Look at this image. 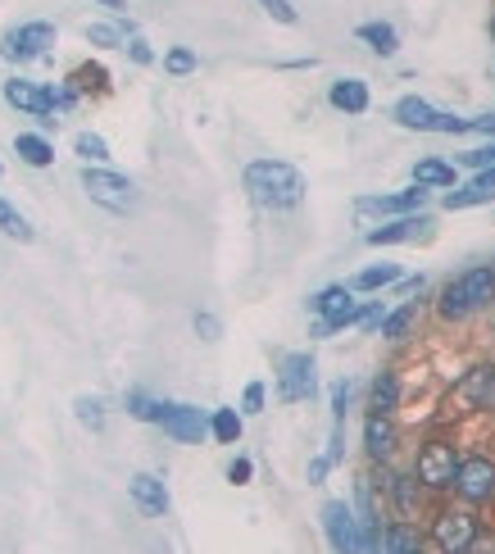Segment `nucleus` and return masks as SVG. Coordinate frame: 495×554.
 Masks as SVG:
<instances>
[{
	"label": "nucleus",
	"instance_id": "dca6fc26",
	"mask_svg": "<svg viewBox=\"0 0 495 554\" xmlns=\"http://www.w3.org/2000/svg\"><path fill=\"white\" fill-rule=\"evenodd\" d=\"M427 228H432V218L405 214V218H391V223H382V228L364 232V241L368 246H400V241H414L418 232H427Z\"/></svg>",
	"mask_w": 495,
	"mask_h": 554
},
{
	"label": "nucleus",
	"instance_id": "f257e3e1",
	"mask_svg": "<svg viewBox=\"0 0 495 554\" xmlns=\"http://www.w3.org/2000/svg\"><path fill=\"white\" fill-rule=\"evenodd\" d=\"M241 182H246V196L264 209H296L305 200V173L287 159H250Z\"/></svg>",
	"mask_w": 495,
	"mask_h": 554
},
{
	"label": "nucleus",
	"instance_id": "6ab92c4d",
	"mask_svg": "<svg viewBox=\"0 0 495 554\" xmlns=\"http://www.w3.org/2000/svg\"><path fill=\"white\" fill-rule=\"evenodd\" d=\"M400 277H405V268H400V264H391V259H382V264H368V268H359V273H355V282H350V287H355V291H364V296H377V291L396 287Z\"/></svg>",
	"mask_w": 495,
	"mask_h": 554
},
{
	"label": "nucleus",
	"instance_id": "7ed1b4c3",
	"mask_svg": "<svg viewBox=\"0 0 495 554\" xmlns=\"http://www.w3.org/2000/svg\"><path fill=\"white\" fill-rule=\"evenodd\" d=\"M82 191H87L100 209H109V214H132V209H137V182H132L128 173L109 169V164H91V169L82 173Z\"/></svg>",
	"mask_w": 495,
	"mask_h": 554
},
{
	"label": "nucleus",
	"instance_id": "2f4dec72",
	"mask_svg": "<svg viewBox=\"0 0 495 554\" xmlns=\"http://www.w3.org/2000/svg\"><path fill=\"white\" fill-rule=\"evenodd\" d=\"M418 486H423L418 477H391L387 491H391V505H396L400 514H414V505H418Z\"/></svg>",
	"mask_w": 495,
	"mask_h": 554
},
{
	"label": "nucleus",
	"instance_id": "e433bc0d",
	"mask_svg": "<svg viewBox=\"0 0 495 554\" xmlns=\"http://www.w3.org/2000/svg\"><path fill=\"white\" fill-rule=\"evenodd\" d=\"M128 60H132V64H155V50H150V41L141 37V32L128 41Z\"/></svg>",
	"mask_w": 495,
	"mask_h": 554
},
{
	"label": "nucleus",
	"instance_id": "0eeeda50",
	"mask_svg": "<svg viewBox=\"0 0 495 554\" xmlns=\"http://www.w3.org/2000/svg\"><path fill=\"white\" fill-rule=\"evenodd\" d=\"M318 391V364L309 350H296V355H282L278 364V396L287 400V405H300V400H309Z\"/></svg>",
	"mask_w": 495,
	"mask_h": 554
},
{
	"label": "nucleus",
	"instance_id": "6e6552de",
	"mask_svg": "<svg viewBox=\"0 0 495 554\" xmlns=\"http://www.w3.org/2000/svg\"><path fill=\"white\" fill-rule=\"evenodd\" d=\"M455 495L464 505H486L495 495V464L486 455H464L455 473Z\"/></svg>",
	"mask_w": 495,
	"mask_h": 554
},
{
	"label": "nucleus",
	"instance_id": "37998d69",
	"mask_svg": "<svg viewBox=\"0 0 495 554\" xmlns=\"http://www.w3.org/2000/svg\"><path fill=\"white\" fill-rule=\"evenodd\" d=\"M473 128H477V132H486V137H495V109H491V114H477Z\"/></svg>",
	"mask_w": 495,
	"mask_h": 554
},
{
	"label": "nucleus",
	"instance_id": "b1692460",
	"mask_svg": "<svg viewBox=\"0 0 495 554\" xmlns=\"http://www.w3.org/2000/svg\"><path fill=\"white\" fill-rule=\"evenodd\" d=\"M164 405H169V400L150 396L146 386H132L128 396H123V409H128V418H137V423H159V418H164Z\"/></svg>",
	"mask_w": 495,
	"mask_h": 554
},
{
	"label": "nucleus",
	"instance_id": "423d86ee",
	"mask_svg": "<svg viewBox=\"0 0 495 554\" xmlns=\"http://www.w3.org/2000/svg\"><path fill=\"white\" fill-rule=\"evenodd\" d=\"M459 473V450L450 441H427L414 459V477L423 482V491H455Z\"/></svg>",
	"mask_w": 495,
	"mask_h": 554
},
{
	"label": "nucleus",
	"instance_id": "4be33fe9",
	"mask_svg": "<svg viewBox=\"0 0 495 554\" xmlns=\"http://www.w3.org/2000/svg\"><path fill=\"white\" fill-rule=\"evenodd\" d=\"M396 405H400V377L391 373V368H382V373L373 377V386H368V409L396 414Z\"/></svg>",
	"mask_w": 495,
	"mask_h": 554
},
{
	"label": "nucleus",
	"instance_id": "39448f33",
	"mask_svg": "<svg viewBox=\"0 0 495 554\" xmlns=\"http://www.w3.org/2000/svg\"><path fill=\"white\" fill-rule=\"evenodd\" d=\"M391 114H396V123L409 128V132H450V137L473 132V119H459V114H446V109H432L423 96H400Z\"/></svg>",
	"mask_w": 495,
	"mask_h": 554
},
{
	"label": "nucleus",
	"instance_id": "4c0bfd02",
	"mask_svg": "<svg viewBox=\"0 0 495 554\" xmlns=\"http://www.w3.org/2000/svg\"><path fill=\"white\" fill-rule=\"evenodd\" d=\"M250 477H255V464H250L246 455H241V459H232V464H228V482H232V486H246Z\"/></svg>",
	"mask_w": 495,
	"mask_h": 554
},
{
	"label": "nucleus",
	"instance_id": "20e7f679",
	"mask_svg": "<svg viewBox=\"0 0 495 554\" xmlns=\"http://www.w3.org/2000/svg\"><path fill=\"white\" fill-rule=\"evenodd\" d=\"M55 41H60V28H55V23L28 19V23H19V28H10L5 37H0V55H5L10 64H32V60H41V55H50Z\"/></svg>",
	"mask_w": 495,
	"mask_h": 554
},
{
	"label": "nucleus",
	"instance_id": "c756f323",
	"mask_svg": "<svg viewBox=\"0 0 495 554\" xmlns=\"http://www.w3.org/2000/svg\"><path fill=\"white\" fill-rule=\"evenodd\" d=\"M0 232H5V237H14V241H32V223L5 196H0Z\"/></svg>",
	"mask_w": 495,
	"mask_h": 554
},
{
	"label": "nucleus",
	"instance_id": "c03bdc74",
	"mask_svg": "<svg viewBox=\"0 0 495 554\" xmlns=\"http://www.w3.org/2000/svg\"><path fill=\"white\" fill-rule=\"evenodd\" d=\"M96 5H105V10H114V14H128V0H96Z\"/></svg>",
	"mask_w": 495,
	"mask_h": 554
},
{
	"label": "nucleus",
	"instance_id": "1a4fd4ad",
	"mask_svg": "<svg viewBox=\"0 0 495 554\" xmlns=\"http://www.w3.org/2000/svg\"><path fill=\"white\" fill-rule=\"evenodd\" d=\"M477 518L468 509H450V514H436L432 523V545L446 554H459V550H473L477 545Z\"/></svg>",
	"mask_w": 495,
	"mask_h": 554
},
{
	"label": "nucleus",
	"instance_id": "ea45409f",
	"mask_svg": "<svg viewBox=\"0 0 495 554\" xmlns=\"http://www.w3.org/2000/svg\"><path fill=\"white\" fill-rule=\"evenodd\" d=\"M387 314H391L387 305H377V300H368V309H364V318H359V327H364V332H377Z\"/></svg>",
	"mask_w": 495,
	"mask_h": 554
},
{
	"label": "nucleus",
	"instance_id": "7c9ffc66",
	"mask_svg": "<svg viewBox=\"0 0 495 554\" xmlns=\"http://www.w3.org/2000/svg\"><path fill=\"white\" fill-rule=\"evenodd\" d=\"M73 414H78V423L87 427V432H105V400L78 396V400H73Z\"/></svg>",
	"mask_w": 495,
	"mask_h": 554
},
{
	"label": "nucleus",
	"instance_id": "a878e982",
	"mask_svg": "<svg viewBox=\"0 0 495 554\" xmlns=\"http://www.w3.org/2000/svg\"><path fill=\"white\" fill-rule=\"evenodd\" d=\"M241 427H246V423H241V409L223 405V409H214V414H209V432H214L218 446H237V441H241Z\"/></svg>",
	"mask_w": 495,
	"mask_h": 554
},
{
	"label": "nucleus",
	"instance_id": "cd10ccee",
	"mask_svg": "<svg viewBox=\"0 0 495 554\" xmlns=\"http://www.w3.org/2000/svg\"><path fill=\"white\" fill-rule=\"evenodd\" d=\"M73 155L78 159H87V164H109V141L105 137H96V132H78V137H73Z\"/></svg>",
	"mask_w": 495,
	"mask_h": 554
},
{
	"label": "nucleus",
	"instance_id": "49530a36",
	"mask_svg": "<svg viewBox=\"0 0 495 554\" xmlns=\"http://www.w3.org/2000/svg\"><path fill=\"white\" fill-rule=\"evenodd\" d=\"M0 173H5V164H0Z\"/></svg>",
	"mask_w": 495,
	"mask_h": 554
},
{
	"label": "nucleus",
	"instance_id": "4468645a",
	"mask_svg": "<svg viewBox=\"0 0 495 554\" xmlns=\"http://www.w3.org/2000/svg\"><path fill=\"white\" fill-rule=\"evenodd\" d=\"M327 105L337 109V114L359 119V114H368V105H373V91H368L364 78H337L327 87Z\"/></svg>",
	"mask_w": 495,
	"mask_h": 554
},
{
	"label": "nucleus",
	"instance_id": "f03ea898",
	"mask_svg": "<svg viewBox=\"0 0 495 554\" xmlns=\"http://www.w3.org/2000/svg\"><path fill=\"white\" fill-rule=\"evenodd\" d=\"M495 305V264H477V268H464V273H455L441 287V296H436V314L450 318V323H459V318H473L477 309Z\"/></svg>",
	"mask_w": 495,
	"mask_h": 554
},
{
	"label": "nucleus",
	"instance_id": "9d476101",
	"mask_svg": "<svg viewBox=\"0 0 495 554\" xmlns=\"http://www.w3.org/2000/svg\"><path fill=\"white\" fill-rule=\"evenodd\" d=\"M159 427L173 436V441H182V446H200V441H209V414L196 405H178V400H169L164 405V418H159Z\"/></svg>",
	"mask_w": 495,
	"mask_h": 554
},
{
	"label": "nucleus",
	"instance_id": "58836bf2",
	"mask_svg": "<svg viewBox=\"0 0 495 554\" xmlns=\"http://www.w3.org/2000/svg\"><path fill=\"white\" fill-rule=\"evenodd\" d=\"M346 400H350V382L332 386V423H346Z\"/></svg>",
	"mask_w": 495,
	"mask_h": 554
},
{
	"label": "nucleus",
	"instance_id": "72a5a7b5",
	"mask_svg": "<svg viewBox=\"0 0 495 554\" xmlns=\"http://www.w3.org/2000/svg\"><path fill=\"white\" fill-rule=\"evenodd\" d=\"M255 5H259V10H264L273 23H282V28H291V23L300 19V14H296V5H291V0H255Z\"/></svg>",
	"mask_w": 495,
	"mask_h": 554
},
{
	"label": "nucleus",
	"instance_id": "c85d7f7f",
	"mask_svg": "<svg viewBox=\"0 0 495 554\" xmlns=\"http://www.w3.org/2000/svg\"><path fill=\"white\" fill-rule=\"evenodd\" d=\"M196 50L191 46H169L164 50V73H169V78H191V73H196Z\"/></svg>",
	"mask_w": 495,
	"mask_h": 554
},
{
	"label": "nucleus",
	"instance_id": "79ce46f5",
	"mask_svg": "<svg viewBox=\"0 0 495 554\" xmlns=\"http://www.w3.org/2000/svg\"><path fill=\"white\" fill-rule=\"evenodd\" d=\"M396 287H400V296H418V291H423V273H414V277H400Z\"/></svg>",
	"mask_w": 495,
	"mask_h": 554
},
{
	"label": "nucleus",
	"instance_id": "ddd939ff",
	"mask_svg": "<svg viewBox=\"0 0 495 554\" xmlns=\"http://www.w3.org/2000/svg\"><path fill=\"white\" fill-rule=\"evenodd\" d=\"M128 495H132V505H137V514H146V518H164L169 514V486L159 482L155 473H132L128 477Z\"/></svg>",
	"mask_w": 495,
	"mask_h": 554
},
{
	"label": "nucleus",
	"instance_id": "a18cd8bd",
	"mask_svg": "<svg viewBox=\"0 0 495 554\" xmlns=\"http://www.w3.org/2000/svg\"><path fill=\"white\" fill-rule=\"evenodd\" d=\"M491 41H495V19H491Z\"/></svg>",
	"mask_w": 495,
	"mask_h": 554
},
{
	"label": "nucleus",
	"instance_id": "9b49d317",
	"mask_svg": "<svg viewBox=\"0 0 495 554\" xmlns=\"http://www.w3.org/2000/svg\"><path fill=\"white\" fill-rule=\"evenodd\" d=\"M427 205V187H405V191H387V196H364L359 200V214L364 218H405V214H418Z\"/></svg>",
	"mask_w": 495,
	"mask_h": 554
},
{
	"label": "nucleus",
	"instance_id": "a19ab883",
	"mask_svg": "<svg viewBox=\"0 0 495 554\" xmlns=\"http://www.w3.org/2000/svg\"><path fill=\"white\" fill-rule=\"evenodd\" d=\"M327 468H332V459H314V464H309V482H314V486H323L327 482Z\"/></svg>",
	"mask_w": 495,
	"mask_h": 554
},
{
	"label": "nucleus",
	"instance_id": "2eb2a0df",
	"mask_svg": "<svg viewBox=\"0 0 495 554\" xmlns=\"http://www.w3.org/2000/svg\"><path fill=\"white\" fill-rule=\"evenodd\" d=\"M323 532H327V545H332V550H355L359 518L350 514V505L327 500V505H323Z\"/></svg>",
	"mask_w": 495,
	"mask_h": 554
},
{
	"label": "nucleus",
	"instance_id": "aec40b11",
	"mask_svg": "<svg viewBox=\"0 0 495 554\" xmlns=\"http://www.w3.org/2000/svg\"><path fill=\"white\" fill-rule=\"evenodd\" d=\"M355 37L364 41L368 50H373L377 60H391V55L400 50V32L391 28V23H377V19H373V23H359V28H355Z\"/></svg>",
	"mask_w": 495,
	"mask_h": 554
},
{
	"label": "nucleus",
	"instance_id": "c9c22d12",
	"mask_svg": "<svg viewBox=\"0 0 495 554\" xmlns=\"http://www.w3.org/2000/svg\"><path fill=\"white\" fill-rule=\"evenodd\" d=\"M191 323H196V337L200 341H218V337H223V323H218L209 309H196V318H191Z\"/></svg>",
	"mask_w": 495,
	"mask_h": 554
},
{
	"label": "nucleus",
	"instance_id": "f704fd0d",
	"mask_svg": "<svg viewBox=\"0 0 495 554\" xmlns=\"http://www.w3.org/2000/svg\"><path fill=\"white\" fill-rule=\"evenodd\" d=\"M264 405H268L264 382H246V391H241V414H264Z\"/></svg>",
	"mask_w": 495,
	"mask_h": 554
},
{
	"label": "nucleus",
	"instance_id": "473e14b6",
	"mask_svg": "<svg viewBox=\"0 0 495 554\" xmlns=\"http://www.w3.org/2000/svg\"><path fill=\"white\" fill-rule=\"evenodd\" d=\"M418 536H414V527L409 523H387V532H382V550H396V554H405V550H418Z\"/></svg>",
	"mask_w": 495,
	"mask_h": 554
},
{
	"label": "nucleus",
	"instance_id": "5701e85b",
	"mask_svg": "<svg viewBox=\"0 0 495 554\" xmlns=\"http://www.w3.org/2000/svg\"><path fill=\"white\" fill-rule=\"evenodd\" d=\"M132 37H137V28H132L123 14L114 23H91V28H87V41H91V46H100V50H119V46H128Z\"/></svg>",
	"mask_w": 495,
	"mask_h": 554
},
{
	"label": "nucleus",
	"instance_id": "f3484780",
	"mask_svg": "<svg viewBox=\"0 0 495 554\" xmlns=\"http://www.w3.org/2000/svg\"><path fill=\"white\" fill-rule=\"evenodd\" d=\"M491 200H495V164L477 169V178L468 187H450L446 209H473V205H491Z\"/></svg>",
	"mask_w": 495,
	"mask_h": 554
},
{
	"label": "nucleus",
	"instance_id": "a211bd4d",
	"mask_svg": "<svg viewBox=\"0 0 495 554\" xmlns=\"http://www.w3.org/2000/svg\"><path fill=\"white\" fill-rule=\"evenodd\" d=\"M414 182L427 191H450L455 187V159H441V155L414 159Z\"/></svg>",
	"mask_w": 495,
	"mask_h": 554
},
{
	"label": "nucleus",
	"instance_id": "393cba45",
	"mask_svg": "<svg viewBox=\"0 0 495 554\" xmlns=\"http://www.w3.org/2000/svg\"><path fill=\"white\" fill-rule=\"evenodd\" d=\"M355 305V287H341V282H332V287H323L314 300H309V309H314L318 318H332L341 314V309Z\"/></svg>",
	"mask_w": 495,
	"mask_h": 554
},
{
	"label": "nucleus",
	"instance_id": "bb28decb",
	"mask_svg": "<svg viewBox=\"0 0 495 554\" xmlns=\"http://www.w3.org/2000/svg\"><path fill=\"white\" fill-rule=\"evenodd\" d=\"M414 318H418V309L414 305H396L387 318H382V341H400V337H409V327H414Z\"/></svg>",
	"mask_w": 495,
	"mask_h": 554
},
{
	"label": "nucleus",
	"instance_id": "f8f14e48",
	"mask_svg": "<svg viewBox=\"0 0 495 554\" xmlns=\"http://www.w3.org/2000/svg\"><path fill=\"white\" fill-rule=\"evenodd\" d=\"M396 446H400L396 418H391V414H377V409H368V418H364V455L373 459V464H387V459L396 455Z\"/></svg>",
	"mask_w": 495,
	"mask_h": 554
},
{
	"label": "nucleus",
	"instance_id": "412c9836",
	"mask_svg": "<svg viewBox=\"0 0 495 554\" xmlns=\"http://www.w3.org/2000/svg\"><path fill=\"white\" fill-rule=\"evenodd\" d=\"M14 155H19L23 164H32V169H50V164H55V146H50V137H41V132H19V137H14Z\"/></svg>",
	"mask_w": 495,
	"mask_h": 554
}]
</instances>
